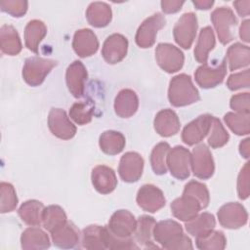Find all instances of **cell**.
<instances>
[{"label": "cell", "mask_w": 250, "mask_h": 250, "mask_svg": "<svg viewBox=\"0 0 250 250\" xmlns=\"http://www.w3.org/2000/svg\"><path fill=\"white\" fill-rule=\"evenodd\" d=\"M44 205L42 202L32 199L23 202L18 210L21 221L31 227L40 226L42 223V216L44 212Z\"/></svg>", "instance_id": "1f68e13d"}, {"label": "cell", "mask_w": 250, "mask_h": 250, "mask_svg": "<svg viewBox=\"0 0 250 250\" xmlns=\"http://www.w3.org/2000/svg\"><path fill=\"white\" fill-rule=\"evenodd\" d=\"M47 34V27L42 21L32 20L24 28V43L28 50L37 54L39 44Z\"/></svg>", "instance_id": "f1b7e54d"}, {"label": "cell", "mask_w": 250, "mask_h": 250, "mask_svg": "<svg viewBox=\"0 0 250 250\" xmlns=\"http://www.w3.org/2000/svg\"><path fill=\"white\" fill-rule=\"evenodd\" d=\"M57 65V62L40 57H30L25 60L22 67V78L30 86L36 87L43 83L46 76Z\"/></svg>", "instance_id": "277c9868"}, {"label": "cell", "mask_w": 250, "mask_h": 250, "mask_svg": "<svg viewBox=\"0 0 250 250\" xmlns=\"http://www.w3.org/2000/svg\"><path fill=\"white\" fill-rule=\"evenodd\" d=\"M109 231L118 238L132 237L137 227V220L134 215L128 210H117L115 211L107 224Z\"/></svg>", "instance_id": "8fae6325"}, {"label": "cell", "mask_w": 250, "mask_h": 250, "mask_svg": "<svg viewBox=\"0 0 250 250\" xmlns=\"http://www.w3.org/2000/svg\"><path fill=\"white\" fill-rule=\"evenodd\" d=\"M237 193L242 200L249 196V163H245L237 178Z\"/></svg>", "instance_id": "c3c4849f"}, {"label": "cell", "mask_w": 250, "mask_h": 250, "mask_svg": "<svg viewBox=\"0 0 250 250\" xmlns=\"http://www.w3.org/2000/svg\"><path fill=\"white\" fill-rule=\"evenodd\" d=\"M192 4L198 10H209L214 5V1L213 0H193Z\"/></svg>", "instance_id": "db71d44e"}, {"label": "cell", "mask_w": 250, "mask_h": 250, "mask_svg": "<svg viewBox=\"0 0 250 250\" xmlns=\"http://www.w3.org/2000/svg\"><path fill=\"white\" fill-rule=\"evenodd\" d=\"M66 222V214L61 206L50 205L48 207H45L42 216V224L44 229H46L48 231H55L56 229L63 226Z\"/></svg>", "instance_id": "d590c367"}, {"label": "cell", "mask_w": 250, "mask_h": 250, "mask_svg": "<svg viewBox=\"0 0 250 250\" xmlns=\"http://www.w3.org/2000/svg\"><path fill=\"white\" fill-rule=\"evenodd\" d=\"M28 7V2L24 0H2L0 1V8L3 12L15 18L22 17Z\"/></svg>", "instance_id": "f6af8a7d"}, {"label": "cell", "mask_w": 250, "mask_h": 250, "mask_svg": "<svg viewBox=\"0 0 250 250\" xmlns=\"http://www.w3.org/2000/svg\"><path fill=\"white\" fill-rule=\"evenodd\" d=\"M249 25H250V21L245 20L241 22V25L239 27V36L244 42H249Z\"/></svg>", "instance_id": "816d5d0a"}, {"label": "cell", "mask_w": 250, "mask_h": 250, "mask_svg": "<svg viewBox=\"0 0 250 250\" xmlns=\"http://www.w3.org/2000/svg\"><path fill=\"white\" fill-rule=\"evenodd\" d=\"M105 245L106 249H138L139 246L135 243L132 237L118 238L113 235L107 227H105Z\"/></svg>", "instance_id": "ee69618b"}, {"label": "cell", "mask_w": 250, "mask_h": 250, "mask_svg": "<svg viewBox=\"0 0 250 250\" xmlns=\"http://www.w3.org/2000/svg\"><path fill=\"white\" fill-rule=\"evenodd\" d=\"M94 107L91 104L78 102L72 104L69 109L70 118L78 125H85L93 118Z\"/></svg>", "instance_id": "b9f144b4"}, {"label": "cell", "mask_w": 250, "mask_h": 250, "mask_svg": "<svg viewBox=\"0 0 250 250\" xmlns=\"http://www.w3.org/2000/svg\"><path fill=\"white\" fill-rule=\"evenodd\" d=\"M226 58L229 62V68L231 71L248 66L250 63V49L239 42L234 43L229 47Z\"/></svg>", "instance_id": "836d02e7"}, {"label": "cell", "mask_w": 250, "mask_h": 250, "mask_svg": "<svg viewBox=\"0 0 250 250\" xmlns=\"http://www.w3.org/2000/svg\"><path fill=\"white\" fill-rule=\"evenodd\" d=\"M92 184L95 189L102 194H108L117 186V179L114 171L105 165H98L92 170Z\"/></svg>", "instance_id": "ffe728a7"}, {"label": "cell", "mask_w": 250, "mask_h": 250, "mask_svg": "<svg viewBox=\"0 0 250 250\" xmlns=\"http://www.w3.org/2000/svg\"><path fill=\"white\" fill-rule=\"evenodd\" d=\"M168 99L173 106H186L200 100L198 90L192 83L191 77L182 73L170 80Z\"/></svg>", "instance_id": "7a4b0ae2"}, {"label": "cell", "mask_w": 250, "mask_h": 250, "mask_svg": "<svg viewBox=\"0 0 250 250\" xmlns=\"http://www.w3.org/2000/svg\"><path fill=\"white\" fill-rule=\"evenodd\" d=\"M170 207L174 217L183 222H188L194 218L202 209L199 201L189 195H183L176 198Z\"/></svg>", "instance_id": "7402d4cb"}, {"label": "cell", "mask_w": 250, "mask_h": 250, "mask_svg": "<svg viewBox=\"0 0 250 250\" xmlns=\"http://www.w3.org/2000/svg\"><path fill=\"white\" fill-rule=\"evenodd\" d=\"M197 27V18L195 14L185 13L178 20L173 28V36L176 43L184 49H189L195 39Z\"/></svg>", "instance_id": "52a82bcc"}, {"label": "cell", "mask_w": 250, "mask_h": 250, "mask_svg": "<svg viewBox=\"0 0 250 250\" xmlns=\"http://www.w3.org/2000/svg\"><path fill=\"white\" fill-rule=\"evenodd\" d=\"M216 226V220L213 214L204 212L197 214L194 218L186 222L185 227L187 231L193 235L198 236L212 230Z\"/></svg>", "instance_id": "e575fe53"}, {"label": "cell", "mask_w": 250, "mask_h": 250, "mask_svg": "<svg viewBox=\"0 0 250 250\" xmlns=\"http://www.w3.org/2000/svg\"><path fill=\"white\" fill-rule=\"evenodd\" d=\"M224 120L227 126L238 136L250 133V113L228 112L225 114Z\"/></svg>", "instance_id": "74e56055"}, {"label": "cell", "mask_w": 250, "mask_h": 250, "mask_svg": "<svg viewBox=\"0 0 250 250\" xmlns=\"http://www.w3.org/2000/svg\"><path fill=\"white\" fill-rule=\"evenodd\" d=\"M250 73L249 69L229 75L227 81V86L229 90L235 91L241 88H248L250 85Z\"/></svg>", "instance_id": "bcb514c9"}, {"label": "cell", "mask_w": 250, "mask_h": 250, "mask_svg": "<svg viewBox=\"0 0 250 250\" xmlns=\"http://www.w3.org/2000/svg\"><path fill=\"white\" fill-rule=\"evenodd\" d=\"M21 248L24 250H43L50 247V239L47 233L37 227L27 228L21 236Z\"/></svg>", "instance_id": "d4e9b609"}, {"label": "cell", "mask_w": 250, "mask_h": 250, "mask_svg": "<svg viewBox=\"0 0 250 250\" xmlns=\"http://www.w3.org/2000/svg\"><path fill=\"white\" fill-rule=\"evenodd\" d=\"M239 153L242 157L248 159L250 155V139L246 138L239 144Z\"/></svg>", "instance_id": "f5cc1de1"}, {"label": "cell", "mask_w": 250, "mask_h": 250, "mask_svg": "<svg viewBox=\"0 0 250 250\" xmlns=\"http://www.w3.org/2000/svg\"><path fill=\"white\" fill-rule=\"evenodd\" d=\"M195 243L196 247L201 250H223L226 247L227 239L223 231L212 229L195 236Z\"/></svg>", "instance_id": "8d00e7d4"}, {"label": "cell", "mask_w": 250, "mask_h": 250, "mask_svg": "<svg viewBox=\"0 0 250 250\" xmlns=\"http://www.w3.org/2000/svg\"><path fill=\"white\" fill-rule=\"evenodd\" d=\"M79 229L71 222H66L63 226L51 232L53 243L60 248L70 249L79 242Z\"/></svg>", "instance_id": "cb8c5ba5"}, {"label": "cell", "mask_w": 250, "mask_h": 250, "mask_svg": "<svg viewBox=\"0 0 250 250\" xmlns=\"http://www.w3.org/2000/svg\"><path fill=\"white\" fill-rule=\"evenodd\" d=\"M153 238L165 249H192L189 237L184 234L182 226L173 220H164L155 224Z\"/></svg>", "instance_id": "6da1fadb"}, {"label": "cell", "mask_w": 250, "mask_h": 250, "mask_svg": "<svg viewBox=\"0 0 250 250\" xmlns=\"http://www.w3.org/2000/svg\"><path fill=\"white\" fill-rule=\"evenodd\" d=\"M227 74L226 61L223 60L215 66H209L203 63L194 72L196 83L203 89H210L221 84Z\"/></svg>", "instance_id": "7c38bea8"}, {"label": "cell", "mask_w": 250, "mask_h": 250, "mask_svg": "<svg viewBox=\"0 0 250 250\" xmlns=\"http://www.w3.org/2000/svg\"><path fill=\"white\" fill-rule=\"evenodd\" d=\"M153 125L156 133L162 137H171L176 135L181 127L178 115L170 108L158 111L155 115Z\"/></svg>", "instance_id": "44dd1931"}, {"label": "cell", "mask_w": 250, "mask_h": 250, "mask_svg": "<svg viewBox=\"0 0 250 250\" xmlns=\"http://www.w3.org/2000/svg\"><path fill=\"white\" fill-rule=\"evenodd\" d=\"M233 6L240 17H247L250 13V1H234Z\"/></svg>", "instance_id": "f907efd6"}, {"label": "cell", "mask_w": 250, "mask_h": 250, "mask_svg": "<svg viewBox=\"0 0 250 250\" xmlns=\"http://www.w3.org/2000/svg\"><path fill=\"white\" fill-rule=\"evenodd\" d=\"M219 223L222 227L229 229H236L246 225L248 214L242 204L229 202L224 204L217 213Z\"/></svg>", "instance_id": "30bf717a"}, {"label": "cell", "mask_w": 250, "mask_h": 250, "mask_svg": "<svg viewBox=\"0 0 250 250\" xmlns=\"http://www.w3.org/2000/svg\"><path fill=\"white\" fill-rule=\"evenodd\" d=\"M0 48L2 53L9 56L20 54L22 49L21 38L17 29L9 24H4L0 28Z\"/></svg>", "instance_id": "4316f807"}, {"label": "cell", "mask_w": 250, "mask_h": 250, "mask_svg": "<svg viewBox=\"0 0 250 250\" xmlns=\"http://www.w3.org/2000/svg\"><path fill=\"white\" fill-rule=\"evenodd\" d=\"M212 117L210 114H202L188 123L183 129L182 141L188 146L200 143L208 135Z\"/></svg>", "instance_id": "2e32d148"}, {"label": "cell", "mask_w": 250, "mask_h": 250, "mask_svg": "<svg viewBox=\"0 0 250 250\" xmlns=\"http://www.w3.org/2000/svg\"><path fill=\"white\" fill-rule=\"evenodd\" d=\"M87 76V70L82 62L74 61L68 65L65 72V81L66 86L73 97L77 99L83 97Z\"/></svg>", "instance_id": "ac0fdd59"}, {"label": "cell", "mask_w": 250, "mask_h": 250, "mask_svg": "<svg viewBox=\"0 0 250 250\" xmlns=\"http://www.w3.org/2000/svg\"><path fill=\"white\" fill-rule=\"evenodd\" d=\"M156 222L153 217L148 215H142L137 221V227L134 231V236L137 242L146 248H157L151 240L153 236V229Z\"/></svg>", "instance_id": "83f0119b"}, {"label": "cell", "mask_w": 250, "mask_h": 250, "mask_svg": "<svg viewBox=\"0 0 250 250\" xmlns=\"http://www.w3.org/2000/svg\"><path fill=\"white\" fill-rule=\"evenodd\" d=\"M230 107L240 113H250V95L248 92L233 95L229 102Z\"/></svg>", "instance_id": "7dc6e473"}, {"label": "cell", "mask_w": 250, "mask_h": 250, "mask_svg": "<svg viewBox=\"0 0 250 250\" xmlns=\"http://www.w3.org/2000/svg\"><path fill=\"white\" fill-rule=\"evenodd\" d=\"M216 40L212 27L205 26L200 30L195 48L194 59L200 63H207L209 52L215 47Z\"/></svg>", "instance_id": "f546056e"}, {"label": "cell", "mask_w": 250, "mask_h": 250, "mask_svg": "<svg viewBox=\"0 0 250 250\" xmlns=\"http://www.w3.org/2000/svg\"><path fill=\"white\" fill-rule=\"evenodd\" d=\"M125 137L117 131H104L100 136L99 145L103 152L108 155H116L125 147Z\"/></svg>", "instance_id": "d6a6232c"}, {"label": "cell", "mask_w": 250, "mask_h": 250, "mask_svg": "<svg viewBox=\"0 0 250 250\" xmlns=\"http://www.w3.org/2000/svg\"><path fill=\"white\" fill-rule=\"evenodd\" d=\"M229 139V135L217 117H212L208 132V144L213 148L224 146Z\"/></svg>", "instance_id": "ab89813d"}, {"label": "cell", "mask_w": 250, "mask_h": 250, "mask_svg": "<svg viewBox=\"0 0 250 250\" xmlns=\"http://www.w3.org/2000/svg\"><path fill=\"white\" fill-rule=\"evenodd\" d=\"M112 18L111 8L104 2H92L86 10V19L94 27L106 26Z\"/></svg>", "instance_id": "484cf974"}, {"label": "cell", "mask_w": 250, "mask_h": 250, "mask_svg": "<svg viewBox=\"0 0 250 250\" xmlns=\"http://www.w3.org/2000/svg\"><path fill=\"white\" fill-rule=\"evenodd\" d=\"M72 48L79 57H90L98 51L99 41L94 31L89 28H82L74 33Z\"/></svg>", "instance_id": "d6986e66"}, {"label": "cell", "mask_w": 250, "mask_h": 250, "mask_svg": "<svg viewBox=\"0 0 250 250\" xmlns=\"http://www.w3.org/2000/svg\"><path fill=\"white\" fill-rule=\"evenodd\" d=\"M165 23V17L160 13H155L146 19L137 30L135 36L137 45L144 49L151 47L155 43L157 32L164 27Z\"/></svg>", "instance_id": "ba28073f"}, {"label": "cell", "mask_w": 250, "mask_h": 250, "mask_svg": "<svg viewBox=\"0 0 250 250\" xmlns=\"http://www.w3.org/2000/svg\"><path fill=\"white\" fill-rule=\"evenodd\" d=\"M139 107V98L131 89L121 90L114 101L115 113L122 118L133 116Z\"/></svg>", "instance_id": "603a6c76"}, {"label": "cell", "mask_w": 250, "mask_h": 250, "mask_svg": "<svg viewBox=\"0 0 250 250\" xmlns=\"http://www.w3.org/2000/svg\"><path fill=\"white\" fill-rule=\"evenodd\" d=\"M211 21L222 44L226 45L234 39L237 19L230 8L219 7L215 9L211 13Z\"/></svg>", "instance_id": "3957f363"}, {"label": "cell", "mask_w": 250, "mask_h": 250, "mask_svg": "<svg viewBox=\"0 0 250 250\" xmlns=\"http://www.w3.org/2000/svg\"><path fill=\"white\" fill-rule=\"evenodd\" d=\"M170 146L166 142L158 143L151 151L150 164L153 172L156 175H164L167 172V155L170 150Z\"/></svg>", "instance_id": "f35d334b"}, {"label": "cell", "mask_w": 250, "mask_h": 250, "mask_svg": "<svg viewBox=\"0 0 250 250\" xmlns=\"http://www.w3.org/2000/svg\"><path fill=\"white\" fill-rule=\"evenodd\" d=\"M191 170L198 179L207 180L211 178L215 171L212 153L204 144L196 146L191 153Z\"/></svg>", "instance_id": "9c48e42d"}, {"label": "cell", "mask_w": 250, "mask_h": 250, "mask_svg": "<svg viewBox=\"0 0 250 250\" xmlns=\"http://www.w3.org/2000/svg\"><path fill=\"white\" fill-rule=\"evenodd\" d=\"M128 50V40L119 33L109 35L104 42L102 55L107 63L115 64L120 62L126 56Z\"/></svg>", "instance_id": "e0dca14e"}, {"label": "cell", "mask_w": 250, "mask_h": 250, "mask_svg": "<svg viewBox=\"0 0 250 250\" xmlns=\"http://www.w3.org/2000/svg\"><path fill=\"white\" fill-rule=\"evenodd\" d=\"M105 227L91 225L82 230V246L89 250L106 249Z\"/></svg>", "instance_id": "4dcf8cb0"}, {"label": "cell", "mask_w": 250, "mask_h": 250, "mask_svg": "<svg viewBox=\"0 0 250 250\" xmlns=\"http://www.w3.org/2000/svg\"><path fill=\"white\" fill-rule=\"evenodd\" d=\"M166 163L174 178L178 180H186L189 177L191 154L188 148L182 146H176L175 147L170 148Z\"/></svg>", "instance_id": "5b68a950"}, {"label": "cell", "mask_w": 250, "mask_h": 250, "mask_svg": "<svg viewBox=\"0 0 250 250\" xmlns=\"http://www.w3.org/2000/svg\"><path fill=\"white\" fill-rule=\"evenodd\" d=\"M136 200L139 207L149 213L157 212L163 208L166 203L162 190L150 184L144 185L140 188Z\"/></svg>", "instance_id": "5bb4252c"}, {"label": "cell", "mask_w": 250, "mask_h": 250, "mask_svg": "<svg viewBox=\"0 0 250 250\" xmlns=\"http://www.w3.org/2000/svg\"><path fill=\"white\" fill-rule=\"evenodd\" d=\"M48 126L51 133L59 139L69 140L76 133L75 125L62 108H52L48 115Z\"/></svg>", "instance_id": "4fadbf2b"}, {"label": "cell", "mask_w": 250, "mask_h": 250, "mask_svg": "<svg viewBox=\"0 0 250 250\" xmlns=\"http://www.w3.org/2000/svg\"><path fill=\"white\" fill-rule=\"evenodd\" d=\"M155 59L158 65L167 73L180 70L185 62L183 52L170 43H159L155 48Z\"/></svg>", "instance_id": "8992f818"}, {"label": "cell", "mask_w": 250, "mask_h": 250, "mask_svg": "<svg viewBox=\"0 0 250 250\" xmlns=\"http://www.w3.org/2000/svg\"><path fill=\"white\" fill-rule=\"evenodd\" d=\"M144 170V159L135 151H128L123 154L119 161L118 173L126 183H135L140 180Z\"/></svg>", "instance_id": "9a60e30c"}, {"label": "cell", "mask_w": 250, "mask_h": 250, "mask_svg": "<svg viewBox=\"0 0 250 250\" xmlns=\"http://www.w3.org/2000/svg\"><path fill=\"white\" fill-rule=\"evenodd\" d=\"M185 1H176V0H163L161 1V9L166 14H173L182 9Z\"/></svg>", "instance_id": "681fc988"}, {"label": "cell", "mask_w": 250, "mask_h": 250, "mask_svg": "<svg viewBox=\"0 0 250 250\" xmlns=\"http://www.w3.org/2000/svg\"><path fill=\"white\" fill-rule=\"evenodd\" d=\"M0 197H1V213L12 212L18 205V197L14 187L10 183L2 182L0 184Z\"/></svg>", "instance_id": "7bdbcfd3"}, {"label": "cell", "mask_w": 250, "mask_h": 250, "mask_svg": "<svg viewBox=\"0 0 250 250\" xmlns=\"http://www.w3.org/2000/svg\"><path fill=\"white\" fill-rule=\"evenodd\" d=\"M183 195H189L197 199L201 205V208L204 209L208 206L210 201V195L207 187L197 181H189L184 188Z\"/></svg>", "instance_id": "60d3db41"}]
</instances>
